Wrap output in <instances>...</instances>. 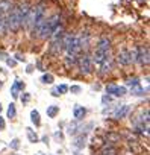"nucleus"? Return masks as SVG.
Masks as SVG:
<instances>
[{"label":"nucleus","mask_w":150,"mask_h":155,"mask_svg":"<svg viewBox=\"0 0 150 155\" xmlns=\"http://www.w3.org/2000/svg\"><path fill=\"white\" fill-rule=\"evenodd\" d=\"M76 64H79V70L84 74H88L93 70V59H91V56L88 53H84L81 58H78V62Z\"/></svg>","instance_id":"7ed1b4c3"},{"label":"nucleus","mask_w":150,"mask_h":155,"mask_svg":"<svg viewBox=\"0 0 150 155\" xmlns=\"http://www.w3.org/2000/svg\"><path fill=\"white\" fill-rule=\"evenodd\" d=\"M111 68H112V58H111V55H108L100 64H99V70H100V74H105V73H108V71H111Z\"/></svg>","instance_id":"6e6552de"},{"label":"nucleus","mask_w":150,"mask_h":155,"mask_svg":"<svg viewBox=\"0 0 150 155\" xmlns=\"http://www.w3.org/2000/svg\"><path fill=\"white\" fill-rule=\"evenodd\" d=\"M102 101H103V104H106V102H111V97H109V96H103Z\"/></svg>","instance_id":"f704fd0d"},{"label":"nucleus","mask_w":150,"mask_h":155,"mask_svg":"<svg viewBox=\"0 0 150 155\" xmlns=\"http://www.w3.org/2000/svg\"><path fill=\"white\" fill-rule=\"evenodd\" d=\"M117 61H118L120 65H130V64H133V59H132V56H130V52H129L127 49H124V50H121V52L118 53Z\"/></svg>","instance_id":"423d86ee"},{"label":"nucleus","mask_w":150,"mask_h":155,"mask_svg":"<svg viewBox=\"0 0 150 155\" xmlns=\"http://www.w3.org/2000/svg\"><path fill=\"white\" fill-rule=\"evenodd\" d=\"M62 38H64V37H62ZM62 38H53V41H52V44H50V52H52V53L58 55V53H61V52L64 50Z\"/></svg>","instance_id":"1a4fd4ad"},{"label":"nucleus","mask_w":150,"mask_h":155,"mask_svg":"<svg viewBox=\"0 0 150 155\" xmlns=\"http://www.w3.org/2000/svg\"><path fill=\"white\" fill-rule=\"evenodd\" d=\"M5 129V119L0 116V131H3Z\"/></svg>","instance_id":"473e14b6"},{"label":"nucleus","mask_w":150,"mask_h":155,"mask_svg":"<svg viewBox=\"0 0 150 155\" xmlns=\"http://www.w3.org/2000/svg\"><path fill=\"white\" fill-rule=\"evenodd\" d=\"M11 147H12V149H15V150L20 147V141H18V138H14V140L11 141Z\"/></svg>","instance_id":"bb28decb"},{"label":"nucleus","mask_w":150,"mask_h":155,"mask_svg":"<svg viewBox=\"0 0 150 155\" xmlns=\"http://www.w3.org/2000/svg\"><path fill=\"white\" fill-rule=\"evenodd\" d=\"M2 85H3V84H2V81H0V88H2Z\"/></svg>","instance_id":"e433bc0d"},{"label":"nucleus","mask_w":150,"mask_h":155,"mask_svg":"<svg viewBox=\"0 0 150 155\" xmlns=\"http://www.w3.org/2000/svg\"><path fill=\"white\" fill-rule=\"evenodd\" d=\"M100 155H117V149L111 144H106V146H103Z\"/></svg>","instance_id":"dca6fc26"},{"label":"nucleus","mask_w":150,"mask_h":155,"mask_svg":"<svg viewBox=\"0 0 150 155\" xmlns=\"http://www.w3.org/2000/svg\"><path fill=\"white\" fill-rule=\"evenodd\" d=\"M56 90H58V93H59V94H64V93H67V91H68V87L62 84V85L56 87Z\"/></svg>","instance_id":"a878e982"},{"label":"nucleus","mask_w":150,"mask_h":155,"mask_svg":"<svg viewBox=\"0 0 150 155\" xmlns=\"http://www.w3.org/2000/svg\"><path fill=\"white\" fill-rule=\"evenodd\" d=\"M26 132H27V137H29L30 143H37V141H38V135H37L30 128H27V129H26Z\"/></svg>","instance_id":"aec40b11"},{"label":"nucleus","mask_w":150,"mask_h":155,"mask_svg":"<svg viewBox=\"0 0 150 155\" xmlns=\"http://www.w3.org/2000/svg\"><path fill=\"white\" fill-rule=\"evenodd\" d=\"M70 91H71V93H81V87H78V85H73V87L70 88Z\"/></svg>","instance_id":"c756f323"},{"label":"nucleus","mask_w":150,"mask_h":155,"mask_svg":"<svg viewBox=\"0 0 150 155\" xmlns=\"http://www.w3.org/2000/svg\"><path fill=\"white\" fill-rule=\"evenodd\" d=\"M8 65H15V61L14 59H8Z\"/></svg>","instance_id":"c9c22d12"},{"label":"nucleus","mask_w":150,"mask_h":155,"mask_svg":"<svg viewBox=\"0 0 150 155\" xmlns=\"http://www.w3.org/2000/svg\"><path fill=\"white\" fill-rule=\"evenodd\" d=\"M127 111H129V107H127V105H123V107L117 108V111L114 113V117H115V119H123V117L127 114Z\"/></svg>","instance_id":"2eb2a0df"},{"label":"nucleus","mask_w":150,"mask_h":155,"mask_svg":"<svg viewBox=\"0 0 150 155\" xmlns=\"http://www.w3.org/2000/svg\"><path fill=\"white\" fill-rule=\"evenodd\" d=\"M41 82H44V84H52V82H53V76H52L50 73L43 74V76H41Z\"/></svg>","instance_id":"412c9836"},{"label":"nucleus","mask_w":150,"mask_h":155,"mask_svg":"<svg viewBox=\"0 0 150 155\" xmlns=\"http://www.w3.org/2000/svg\"><path fill=\"white\" fill-rule=\"evenodd\" d=\"M130 91H132V94H135V96H141L144 91H142V88L139 87V84L138 85H135V87H132L130 88Z\"/></svg>","instance_id":"5701e85b"},{"label":"nucleus","mask_w":150,"mask_h":155,"mask_svg":"<svg viewBox=\"0 0 150 155\" xmlns=\"http://www.w3.org/2000/svg\"><path fill=\"white\" fill-rule=\"evenodd\" d=\"M15 87H17V90H24V82H21V81H15Z\"/></svg>","instance_id":"c85d7f7f"},{"label":"nucleus","mask_w":150,"mask_h":155,"mask_svg":"<svg viewBox=\"0 0 150 155\" xmlns=\"http://www.w3.org/2000/svg\"><path fill=\"white\" fill-rule=\"evenodd\" d=\"M135 62H139L141 65L148 64V47L147 46H138L136 47V59Z\"/></svg>","instance_id":"39448f33"},{"label":"nucleus","mask_w":150,"mask_h":155,"mask_svg":"<svg viewBox=\"0 0 150 155\" xmlns=\"http://www.w3.org/2000/svg\"><path fill=\"white\" fill-rule=\"evenodd\" d=\"M126 84H127V85H129V87L132 88V87L138 85L139 82H138V79H136V78H133V79H127V81H126Z\"/></svg>","instance_id":"393cba45"},{"label":"nucleus","mask_w":150,"mask_h":155,"mask_svg":"<svg viewBox=\"0 0 150 155\" xmlns=\"http://www.w3.org/2000/svg\"><path fill=\"white\" fill-rule=\"evenodd\" d=\"M30 101V96H29V93H24V96H21V102H29Z\"/></svg>","instance_id":"2f4dec72"},{"label":"nucleus","mask_w":150,"mask_h":155,"mask_svg":"<svg viewBox=\"0 0 150 155\" xmlns=\"http://www.w3.org/2000/svg\"><path fill=\"white\" fill-rule=\"evenodd\" d=\"M0 111H2V104H0Z\"/></svg>","instance_id":"4c0bfd02"},{"label":"nucleus","mask_w":150,"mask_h":155,"mask_svg":"<svg viewBox=\"0 0 150 155\" xmlns=\"http://www.w3.org/2000/svg\"><path fill=\"white\" fill-rule=\"evenodd\" d=\"M46 9H47V6H46L44 2H40L38 5H35V17H34V23H32V26L29 28L32 37H37V35H38V31H40L41 25H43L44 20H46Z\"/></svg>","instance_id":"f03ea898"},{"label":"nucleus","mask_w":150,"mask_h":155,"mask_svg":"<svg viewBox=\"0 0 150 155\" xmlns=\"http://www.w3.org/2000/svg\"><path fill=\"white\" fill-rule=\"evenodd\" d=\"M81 129H82L81 123H73V125L68 126V134H70V135H74V134H78Z\"/></svg>","instance_id":"a211bd4d"},{"label":"nucleus","mask_w":150,"mask_h":155,"mask_svg":"<svg viewBox=\"0 0 150 155\" xmlns=\"http://www.w3.org/2000/svg\"><path fill=\"white\" fill-rule=\"evenodd\" d=\"M62 20V17L59 15V14H53L50 18H46L44 20V23L41 25V28H40V31H38V38L40 40H47V38H50L52 35H53V32L61 26V21Z\"/></svg>","instance_id":"f257e3e1"},{"label":"nucleus","mask_w":150,"mask_h":155,"mask_svg":"<svg viewBox=\"0 0 150 155\" xmlns=\"http://www.w3.org/2000/svg\"><path fill=\"white\" fill-rule=\"evenodd\" d=\"M59 113V107H56V105H50V107H47V116L49 117H56V114Z\"/></svg>","instance_id":"6ab92c4d"},{"label":"nucleus","mask_w":150,"mask_h":155,"mask_svg":"<svg viewBox=\"0 0 150 155\" xmlns=\"http://www.w3.org/2000/svg\"><path fill=\"white\" fill-rule=\"evenodd\" d=\"M3 21H5V14L0 12V34H3Z\"/></svg>","instance_id":"cd10ccee"},{"label":"nucleus","mask_w":150,"mask_h":155,"mask_svg":"<svg viewBox=\"0 0 150 155\" xmlns=\"http://www.w3.org/2000/svg\"><path fill=\"white\" fill-rule=\"evenodd\" d=\"M8 119H14L15 117V114H17V111H15V105L14 104H11L9 105V108H8Z\"/></svg>","instance_id":"4be33fe9"},{"label":"nucleus","mask_w":150,"mask_h":155,"mask_svg":"<svg viewBox=\"0 0 150 155\" xmlns=\"http://www.w3.org/2000/svg\"><path fill=\"white\" fill-rule=\"evenodd\" d=\"M108 55H109V52H103V50L96 49V50H94V55H93V58H91V59H93V62H94L96 65H99V64H100V62L108 56Z\"/></svg>","instance_id":"9b49d317"},{"label":"nucleus","mask_w":150,"mask_h":155,"mask_svg":"<svg viewBox=\"0 0 150 155\" xmlns=\"http://www.w3.org/2000/svg\"><path fill=\"white\" fill-rule=\"evenodd\" d=\"M29 11H30V5L27 2H21L17 5V15H18V21H20L21 28H24V25H26V18H27Z\"/></svg>","instance_id":"20e7f679"},{"label":"nucleus","mask_w":150,"mask_h":155,"mask_svg":"<svg viewBox=\"0 0 150 155\" xmlns=\"http://www.w3.org/2000/svg\"><path fill=\"white\" fill-rule=\"evenodd\" d=\"M30 120H32V123H34L35 126H40V125H41L40 113H38L37 110H32V111H30Z\"/></svg>","instance_id":"f3484780"},{"label":"nucleus","mask_w":150,"mask_h":155,"mask_svg":"<svg viewBox=\"0 0 150 155\" xmlns=\"http://www.w3.org/2000/svg\"><path fill=\"white\" fill-rule=\"evenodd\" d=\"M12 97H14V99H15V97H18V90H17L15 84L12 85Z\"/></svg>","instance_id":"7c9ffc66"},{"label":"nucleus","mask_w":150,"mask_h":155,"mask_svg":"<svg viewBox=\"0 0 150 155\" xmlns=\"http://www.w3.org/2000/svg\"><path fill=\"white\" fill-rule=\"evenodd\" d=\"M99 50H103V52H109L111 50V40L108 37H102L99 41H97V47Z\"/></svg>","instance_id":"9d476101"},{"label":"nucleus","mask_w":150,"mask_h":155,"mask_svg":"<svg viewBox=\"0 0 150 155\" xmlns=\"http://www.w3.org/2000/svg\"><path fill=\"white\" fill-rule=\"evenodd\" d=\"M85 113H87V110L84 107H81V105H76V107H74V110H73V116H74V119H76V120H82L84 116H85Z\"/></svg>","instance_id":"f8f14e48"},{"label":"nucleus","mask_w":150,"mask_h":155,"mask_svg":"<svg viewBox=\"0 0 150 155\" xmlns=\"http://www.w3.org/2000/svg\"><path fill=\"white\" fill-rule=\"evenodd\" d=\"M12 6L14 5H12L11 0H0V12H2V14H6Z\"/></svg>","instance_id":"4468645a"},{"label":"nucleus","mask_w":150,"mask_h":155,"mask_svg":"<svg viewBox=\"0 0 150 155\" xmlns=\"http://www.w3.org/2000/svg\"><path fill=\"white\" fill-rule=\"evenodd\" d=\"M106 94H112V96H117V97H121L126 94V87H120V85H108L106 87Z\"/></svg>","instance_id":"0eeeda50"},{"label":"nucleus","mask_w":150,"mask_h":155,"mask_svg":"<svg viewBox=\"0 0 150 155\" xmlns=\"http://www.w3.org/2000/svg\"><path fill=\"white\" fill-rule=\"evenodd\" d=\"M74 146H76V147H84V146H85V137L78 138V140H76V143H74Z\"/></svg>","instance_id":"b1692460"},{"label":"nucleus","mask_w":150,"mask_h":155,"mask_svg":"<svg viewBox=\"0 0 150 155\" xmlns=\"http://www.w3.org/2000/svg\"><path fill=\"white\" fill-rule=\"evenodd\" d=\"M76 62H78V55H74V53H67V56H65V67H67V68L73 67Z\"/></svg>","instance_id":"ddd939ff"},{"label":"nucleus","mask_w":150,"mask_h":155,"mask_svg":"<svg viewBox=\"0 0 150 155\" xmlns=\"http://www.w3.org/2000/svg\"><path fill=\"white\" fill-rule=\"evenodd\" d=\"M52 94H53L55 97H58V96H59V93H58V90H56V87H55V88L52 90Z\"/></svg>","instance_id":"72a5a7b5"}]
</instances>
